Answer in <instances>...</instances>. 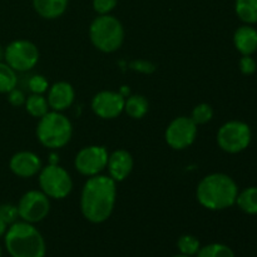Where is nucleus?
I'll list each match as a JSON object with an SVG mask.
<instances>
[{"mask_svg": "<svg viewBox=\"0 0 257 257\" xmlns=\"http://www.w3.org/2000/svg\"><path fill=\"white\" fill-rule=\"evenodd\" d=\"M130 68L135 72L142 73V74H151L156 70V65L150 60L145 59L133 60V62L130 63Z\"/></svg>", "mask_w": 257, "mask_h": 257, "instance_id": "obj_29", "label": "nucleus"}, {"mask_svg": "<svg viewBox=\"0 0 257 257\" xmlns=\"http://www.w3.org/2000/svg\"><path fill=\"white\" fill-rule=\"evenodd\" d=\"M25 95L24 93L22 92V90H19L18 88H14L13 90H10L9 93H8V100H9V103L12 105H14V107H20V105H23L25 103Z\"/></svg>", "mask_w": 257, "mask_h": 257, "instance_id": "obj_31", "label": "nucleus"}, {"mask_svg": "<svg viewBox=\"0 0 257 257\" xmlns=\"http://www.w3.org/2000/svg\"><path fill=\"white\" fill-rule=\"evenodd\" d=\"M177 248L182 255L195 256L201 248V243L197 237L192 235H182L177 241Z\"/></svg>", "mask_w": 257, "mask_h": 257, "instance_id": "obj_24", "label": "nucleus"}, {"mask_svg": "<svg viewBox=\"0 0 257 257\" xmlns=\"http://www.w3.org/2000/svg\"><path fill=\"white\" fill-rule=\"evenodd\" d=\"M109 176L89 177L80 195V211L87 221L102 223L112 215L117 200V185Z\"/></svg>", "mask_w": 257, "mask_h": 257, "instance_id": "obj_1", "label": "nucleus"}, {"mask_svg": "<svg viewBox=\"0 0 257 257\" xmlns=\"http://www.w3.org/2000/svg\"><path fill=\"white\" fill-rule=\"evenodd\" d=\"M197 137V124L191 117H177L168 124L165 132V140L171 148L176 151L186 150L195 142Z\"/></svg>", "mask_w": 257, "mask_h": 257, "instance_id": "obj_11", "label": "nucleus"}, {"mask_svg": "<svg viewBox=\"0 0 257 257\" xmlns=\"http://www.w3.org/2000/svg\"><path fill=\"white\" fill-rule=\"evenodd\" d=\"M233 44L242 55H252L257 50V30L248 24L237 28L233 34Z\"/></svg>", "mask_w": 257, "mask_h": 257, "instance_id": "obj_16", "label": "nucleus"}, {"mask_svg": "<svg viewBox=\"0 0 257 257\" xmlns=\"http://www.w3.org/2000/svg\"><path fill=\"white\" fill-rule=\"evenodd\" d=\"M236 205L247 215H257V187H247L238 192Z\"/></svg>", "mask_w": 257, "mask_h": 257, "instance_id": "obj_20", "label": "nucleus"}, {"mask_svg": "<svg viewBox=\"0 0 257 257\" xmlns=\"http://www.w3.org/2000/svg\"><path fill=\"white\" fill-rule=\"evenodd\" d=\"M135 166L132 155L125 150H117L108 157V176L115 182H122L131 175Z\"/></svg>", "mask_w": 257, "mask_h": 257, "instance_id": "obj_14", "label": "nucleus"}, {"mask_svg": "<svg viewBox=\"0 0 257 257\" xmlns=\"http://www.w3.org/2000/svg\"><path fill=\"white\" fill-rule=\"evenodd\" d=\"M118 0H93V9L98 15L109 14L115 7Z\"/></svg>", "mask_w": 257, "mask_h": 257, "instance_id": "obj_28", "label": "nucleus"}, {"mask_svg": "<svg viewBox=\"0 0 257 257\" xmlns=\"http://www.w3.org/2000/svg\"><path fill=\"white\" fill-rule=\"evenodd\" d=\"M39 175L40 191L53 200L68 197L73 190V181L65 168L59 165H48L42 167Z\"/></svg>", "mask_w": 257, "mask_h": 257, "instance_id": "obj_6", "label": "nucleus"}, {"mask_svg": "<svg viewBox=\"0 0 257 257\" xmlns=\"http://www.w3.org/2000/svg\"><path fill=\"white\" fill-rule=\"evenodd\" d=\"M89 38L98 50L103 53H113L122 47L124 40V28L113 15H98L89 27Z\"/></svg>", "mask_w": 257, "mask_h": 257, "instance_id": "obj_5", "label": "nucleus"}, {"mask_svg": "<svg viewBox=\"0 0 257 257\" xmlns=\"http://www.w3.org/2000/svg\"><path fill=\"white\" fill-rule=\"evenodd\" d=\"M213 118V109L210 104L207 103H201L197 104L192 110V114H191V119L196 123L197 125L206 124V123L210 122Z\"/></svg>", "mask_w": 257, "mask_h": 257, "instance_id": "obj_25", "label": "nucleus"}, {"mask_svg": "<svg viewBox=\"0 0 257 257\" xmlns=\"http://www.w3.org/2000/svg\"><path fill=\"white\" fill-rule=\"evenodd\" d=\"M28 87L33 94H43L49 89V83L44 75L37 74L30 78L29 82H28Z\"/></svg>", "mask_w": 257, "mask_h": 257, "instance_id": "obj_26", "label": "nucleus"}, {"mask_svg": "<svg viewBox=\"0 0 257 257\" xmlns=\"http://www.w3.org/2000/svg\"><path fill=\"white\" fill-rule=\"evenodd\" d=\"M238 67L242 74L251 75L256 72L257 69V63L251 55H242V58L238 62Z\"/></svg>", "mask_w": 257, "mask_h": 257, "instance_id": "obj_30", "label": "nucleus"}, {"mask_svg": "<svg viewBox=\"0 0 257 257\" xmlns=\"http://www.w3.org/2000/svg\"><path fill=\"white\" fill-rule=\"evenodd\" d=\"M125 98L119 92L102 90L92 99V110L102 119H114L124 112Z\"/></svg>", "mask_w": 257, "mask_h": 257, "instance_id": "obj_12", "label": "nucleus"}, {"mask_svg": "<svg viewBox=\"0 0 257 257\" xmlns=\"http://www.w3.org/2000/svg\"><path fill=\"white\" fill-rule=\"evenodd\" d=\"M5 248L12 257H45L47 246L33 223L17 221L4 235Z\"/></svg>", "mask_w": 257, "mask_h": 257, "instance_id": "obj_3", "label": "nucleus"}, {"mask_svg": "<svg viewBox=\"0 0 257 257\" xmlns=\"http://www.w3.org/2000/svg\"><path fill=\"white\" fill-rule=\"evenodd\" d=\"M69 0H33L34 10L48 20L58 19L65 13Z\"/></svg>", "mask_w": 257, "mask_h": 257, "instance_id": "obj_17", "label": "nucleus"}, {"mask_svg": "<svg viewBox=\"0 0 257 257\" xmlns=\"http://www.w3.org/2000/svg\"><path fill=\"white\" fill-rule=\"evenodd\" d=\"M75 92L68 82H57L48 89V104L52 110L64 112L74 102Z\"/></svg>", "mask_w": 257, "mask_h": 257, "instance_id": "obj_15", "label": "nucleus"}, {"mask_svg": "<svg viewBox=\"0 0 257 257\" xmlns=\"http://www.w3.org/2000/svg\"><path fill=\"white\" fill-rule=\"evenodd\" d=\"M172 257H191V256H186V255H182V253H180V255H175Z\"/></svg>", "mask_w": 257, "mask_h": 257, "instance_id": "obj_34", "label": "nucleus"}, {"mask_svg": "<svg viewBox=\"0 0 257 257\" xmlns=\"http://www.w3.org/2000/svg\"><path fill=\"white\" fill-rule=\"evenodd\" d=\"M0 257H2V246H0Z\"/></svg>", "mask_w": 257, "mask_h": 257, "instance_id": "obj_35", "label": "nucleus"}, {"mask_svg": "<svg viewBox=\"0 0 257 257\" xmlns=\"http://www.w3.org/2000/svg\"><path fill=\"white\" fill-rule=\"evenodd\" d=\"M197 257H235L232 248L223 243H210L198 250Z\"/></svg>", "mask_w": 257, "mask_h": 257, "instance_id": "obj_23", "label": "nucleus"}, {"mask_svg": "<svg viewBox=\"0 0 257 257\" xmlns=\"http://www.w3.org/2000/svg\"><path fill=\"white\" fill-rule=\"evenodd\" d=\"M150 109V103L143 95H130L124 100V112L133 119H141Z\"/></svg>", "mask_w": 257, "mask_h": 257, "instance_id": "obj_18", "label": "nucleus"}, {"mask_svg": "<svg viewBox=\"0 0 257 257\" xmlns=\"http://www.w3.org/2000/svg\"><path fill=\"white\" fill-rule=\"evenodd\" d=\"M108 151L103 146H87L77 153L74 167L80 175L93 177L100 175L107 168Z\"/></svg>", "mask_w": 257, "mask_h": 257, "instance_id": "obj_10", "label": "nucleus"}, {"mask_svg": "<svg viewBox=\"0 0 257 257\" xmlns=\"http://www.w3.org/2000/svg\"><path fill=\"white\" fill-rule=\"evenodd\" d=\"M252 132L247 123L242 120H230L220 127L217 132V145L225 152L236 155L250 146Z\"/></svg>", "mask_w": 257, "mask_h": 257, "instance_id": "obj_7", "label": "nucleus"}, {"mask_svg": "<svg viewBox=\"0 0 257 257\" xmlns=\"http://www.w3.org/2000/svg\"><path fill=\"white\" fill-rule=\"evenodd\" d=\"M18 75L13 68H10L7 63L0 62V93L8 94L10 90L17 88Z\"/></svg>", "mask_w": 257, "mask_h": 257, "instance_id": "obj_22", "label": "nucleus"}, {"mask_svg": "<svg viewBox=\"0 0 257 257\" xmlns=\"http://www.w3.org/2000/svg\"><path fill=\"white\" fill-rule=\"evenodd\" d=\"M2 59H4V49L0 47V62H2Z\"/></svg>", "mask_w": 257, "mask_h": 257, "instance_id": "obj_33", "label": "nucleus"}, {"mask_svg": "<svg viewBox=\"0 0 257 257\" xmlns=\"http://www.w3.org/2000/svg\"><path fill=\"white\" fill-rule=\"evenodd\" d=\"M8 227H9V226H8L7 223L4 222V221L0 220V237H2V236H4L5 233H7Z\"/></svg>", "mask_w": 257, "mask_h": 257, "instance_id": "obj_32", "label": "nucleus"}, {"mask_svg": "<svg viewBox=\"0 0 257 257\" xmlns=\"http://www.w3.org/2000/svg\"><path fill=\"white\" fill-rule=\"evenodd\" d=\"M236 15L245 24L252 25L257 23V0H236Z\"/></svg>", "mask_w": 257, "mask_h": 257, "instance_id": "obj_19", "label": "nucleus"}, {"mask_svg": "<svg viewBox=\"0 0 257 257\" xmlns=\"http://www.w3.org/2000/svg\"><path fill=\"white\" fill-rule=\"evenodd\" d=\"M18 218H19V212H18L17 206L10 205V203L0 205V220L4 221L8 226L17 222Z\"/></svg>", "mask_w": 257, "mask_h": 257, "instance_id": "obj_27", "label": "nucleus"}, {"mask_svg": "<svg viewBox=\"0 0 257 257\" xmlns=\"http://www.w3.org/2000/svg\"><path fill=\"white\" fill-rule=\"evenodd\" d=\"M4 59L15 72H28L39 62V50L34 43L18 39L7 45L4 49Z\"/></svg>", "mask_w": 257, "mask_h": 257, "instance_id": "obj_8", "label": "nucleus"}, {"mask_svg": "<svg viewBox=\"0 0 257 257\" xmlns=\"http://www.w3.org/2000/svg\"><path fill=\"white\" fill-rule=\"evenodd\" d=\"M25 109L32 117L42 118L43 115L49 112V104L47 98L43 94H32L25 99Z\"/></svg>", "mask_w": 257, "mask_h": 257, "instance_id": "obj_21", "label": "nucleus"}, {"mask_svg": "<svg viewBox=\"0 0 257 257\" xmlns=\"http://www.w3.org/2000/svg\"><path fill=\"white\" fill-rule=\"evenodd\" d=\"M17 207L19 218L34 225L47 217L50 211V201L43 191L32 190L22 196Z\"/></svg>", "mask_w": 257, "mask_h": 257, "instance_id": "obj_9", "label": "nucleus"}, {"mask_svg": "<svg viewBox=\"0 0 257 257\" xmlns=\"http://www.w3.org/2000/svg\"><path fill=\"white\" fill-rule=\"evenodd\" d=\"M42 167V160L39 156L30 151H20L15 153L9 161L10 171L22 178H29L38 175Z\"/></svg>", "mask_w": 257, "mask_h": 257, "instance_id": "obj_13", "label": "nucleus"}, {"mask_svg": "<svg viewBox=\"0 0 257 257\" xmlns=\"http://www.w3.org/2000/svg\"><path fill=\"white\" fill-rule=\"evenodd\" d=\"M238 187L232 177L225 173H211L198 182L196 197L202 207L222 211L236 203Z\"/></svg>", "mask_w": 257, "mask_h": 257, "instance_id": "obj_2", "label": "nucleus"}, {"mask_svg": "<svg viewBox=\"0 0 257 257\" xmlns=\"http://www.w3.org/2000/svg\"><path fill=\"white\" fill-rule=\"evenodd\" d=\"M73 136L72 122L62 112L49 110L39 118L37 138L45 148L59 150L70 142Z\"/></svg>", "mask_w": 257, "mask_h": 257, "instance_id": "obj_4", "label": "nucleus"}]
</instances>
